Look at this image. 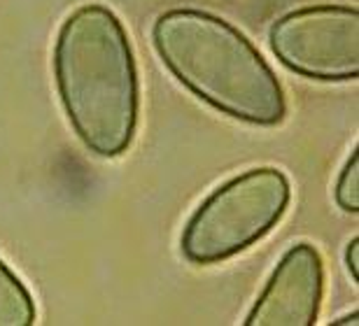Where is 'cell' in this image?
Here are the masks:
<instances>
[{
  "label": "cell",
  "mask_w": 359,
  "mask_h": 326,
  "mask_svg": "<svg viewBox=\"0 0 359 326\" xmlns=\"http://www.w3.org/2000/svg\"><path fill=\"white\" fill-rule=\"evenodd\" d=\"M346 266L350 275H353V280L359 282V238H353V240L348 243V250H346Z\"/></svg>",
  "instance_id": "cell-8"
},
{
  "label": "cell",
  "mask_w": 359,
  "mask_h": 326,
  "mask_svg": "<svg viewBox=\"0 0 359 326\" xmlns=\"http://www.w3.org/2000/svg\"><path fill=\"white\" fill-rule=\"evenodd\" d=\"M325 296V264L311 243L285 252L245 317L248 326H313Z\"/></svg>",
  "instance_id": "cell-5"
},
{
  "label": "cell",
  "mask_w": 359,
  "mask_h": 326,
  "mask_svg": "<svg viewBox=\"0 0 359 326\" xmlns=\"http://www.w3.org/2000/svg\"><path fill=\"white\" fill-rule=\"evenodd\" d=\"M290 201V179L280 168L259 165L241 172L194 210L180 238L182 257L212 266L241 254L278 226Z\"/></svg>",
  "instance_id": "cell-3"
},
{
  "label": "cell",
  "mask_w": 359,
  "mask_h": 326,
  "mask_svg": "<svg viewBox=\"0 0 359 326\" xmlns=\"http://www.w3.org/2000/svg\"><path fill=\"white\" fill-rule=\"evenodd\" d=\"M152 42L177 82L217 112L252 126L285 121L287 100L278 75L255 42L226 19L175 7L156 17Z\"/></svg>",
  "instance_id": "cell-2"
},
{
  "label": "cell",
  "mask_w": 359,
  "mask_h": 326,
  "mask_svg": "<svg viewBox=\"0 0 359 326\" xmlns=\"http://www.w3.org/2000/svg\"><path fill=\"white\" fill-rule=\"evenodd\" d=\"M336 324H357V313L353 315H348V317H343V320H339Z\"/></svg>",
  "instance_id": "cell-9"
},
{
  "label": "cell",
  "mask_w": 359,
  "mask_h": 326,
  "mask_svg": "<svg viewBox=\"0 0 359 326\" xmlns=\"http://www.w3.org/2000/svg\"><path fill=\"white\" fill-rule=\"evenodd\" d=\"M52 65L80 142L100 158L124 154L138 126L140 82L121 19L100 3L77 7L59 28Z\"/></svg>",
  "instance_id": "cell-1"
},
{
  "label": "cell",
  "mask_w": 359,
  "mask_h": 326,
  "mask_svg": "<svg viewBox=\"0 0 359 326\" xmlns=\"http://www.w3.org/2000/svg\"><path fill=\"white\" fill-rule=\"evenodd\" d=\"M38 320L35 301L21 278L0 259V326H31Z\"/></svg>",
  "instance_id": "cell-6"
},
{
  "label": "cell",
  "mask_w": 359,
  "mask_h": 326,
  "mask_svg": "<svg viewBox=\"0 0 359 326\" xmlns=\"http://www.w3.org/2000/svg\"><path fill=\"white\" fill-rule=\"evenodd\" d=\"M336 203H339L341 210L346 212H359V151L355 149L350 158L343 165L341 175H339V182H336Z\"/></svg>",
  "instance_id": "cell-7"
},
{
  "label": "cell",
  "mask_w": 359,
  "mask_h": 326,
  "mask_svg": "<svg viewBox=\"0 0 359 326\" xmlns=\"http://www.w3.org/2000/svg\"><path fill=\"white\" fill-rule=\"evenodd\" d=\"M273 56L287 70L318 82L359 75V10L355 5H306L269 28Z\"/></svg>",
  "instance_id": "cell-4"
}]
</instances>
